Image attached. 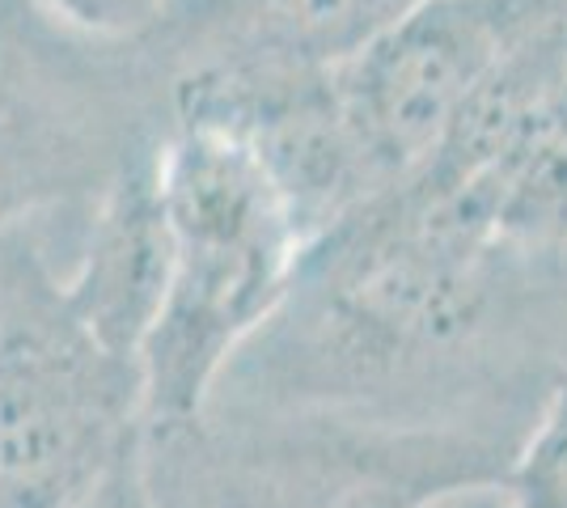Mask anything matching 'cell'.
<instances>
[{
  "mask_svg": "<svg viewBox=\"0 0 567 508\" xmlns=\"http://www.w3.org/2000/svg\"><path fill=\"white\" fill-rule=\"evenodd\" d=\"M520 259L411 178L306 246L288 297L208 407L529 433L564 361L520 331Z\"/></svg>",
  "mask_w": 567,
  "mask_h": 508,
  "instance_id": "obj_1",
  "label": "cell"
},
{
  "mask_svg": "<svg viewBox=\"0 0 567 508\" xmlns=\"http://www.w3.org/2000/svg\"><path fill=\"white\" fill-rule=\"evenodd\" d=\"M174 267L141 348L144 433L208 412L241 348L288 297L306 242L255 153L213 127H174L162 148Z\"/></svg>",
  "mask_w": 567,
  "mask_h": 508,
  "instance_id": "obj_2",
  "label": "cell"
},
{
  "mask_svg": "<svg viewBox=\"0 0 567 508\" xmlns=\"http://www.w3.org/2000/svg\"><path fill=\"white\" fill-rule=\"evenodd\" d=\"M144 436L166 445L213 508H432L499 487L525 440L478 424L241 407Z\"/></svg>",
  "mask_w": 567,
  "mask_h": 508,
  "instance_id": "obj_3",
  "label": "cell"
},
{
  "mask_svg": "<svg viewBox=\"0 0 567 508\" xmlns=\"http://www.w3.org/2000/svg\"><path fill=\"white\" fill-rule=\"evenodd\" d=\"M169 136L174 90L132 39L0 0V238L48 208H90Z\"/></svg>",
  "mask_w": 567,
  "mask_h": 508,
  "instance_id": "obj_4",
  "label": "cell"
},
{
  "mask_svg": "<svg viewBox=\"0 0 567 508\" xmlns=\"http://www.w3.org/2000/svg\"><path fill=\"white\" fill-rule=\"evenodd\" d=\"M144 445L141 364L102 348L25 229L0 238V508H69Z\"/></svg>",
  "mask_w": 567,
  "mask_h": 508,
  "instance_id": "obj_5",
  "label": "cell"
},
{
  "mask_svg": "<svg viewBox=\"0 0 567 508\" xmlns=\"http://www.w3.org/2000/svg\"><path fill=\"white\" fill-rule=\"evenodd\" d=\"M550 0H424L343 64V115L381 195L436 157L457 111Z\"/></svg>",
  "mask_w": 567,
  "mask_h": 508,
  "instance_id": "obj_6",
  "label": "cell"
},
{
  "mask_svg": "<svg viewBox=\"0 0 567 508\" xmlns=\"http://www.w3.org/2000/svg\"><path fill=\"white\" fill-rule=\"evenodd\" d=\"M424 0H166L132 43L169 81L331 73Z\"/></svg>",
  "mask_w": 567,
  "mask_h": 508,
  "instance_id": "obj_7",
  "label": "cell"
},
{
  "mask_svg": "<svg viewBox=\"0 0 567 508\" xmlns=\"http://www.w3.org/2000/svg\"><path fill=\"white\" fill-rule=\"evenodd\" d=\"M166 148V145H162ZM162 148L141 153L85 208V234L60 276L64 301L85 331L123 361L141 364V348L162 314L174 267Z\"/></svg>",
  "mask_w": 567,
  "mask_h": 508,
  "instance_id": "obj_8",
  "label": "cell"
},
{
  "mask_svg": "<svg viewBox=\"0 0 567 508\" xmlns=\"http://www.w3.org/2000/svg\"><path fill=\"white\" fill-rule=\"evenodd\" d=\"M499 491L513 508H567V361L546 390Z\"/></svg>",
  "mask_w": 567,
  "mask_h": 508,
  "instance_id": "obj_9",
  "label": "cell"
},
{
  "mask_svg": "<svg viewBox=\"0 0 567 508\" xmlns=\"http://www.w3.org/2000/svg\"><path fill=\"white\" fill-rule=\"evenodd\" d=\"M39 4L51 18L76 25L94 39H136L153 25L166 0H39Z\"/></svg>",
  "mask_w": 567,
  "mask_h": 508,
  "instance_id": "obj_10",
  "label": "cell"
},
{
  "mask_svg": "<svg viewBox=\"0 0 567 508\" xmlns=\"http://www.w3.org/2000/svg\"><path fill=\"white\" fill-rule=\"evenodd\" d=\"M144 475H148V496H153V508H213L195 484L187 479V470L174 462L166 445L148 440L144 436Z\"/></svg>",
  "mask_w": 567,
  "mask_h": 508,
  "instance_id": "obj_11",
  "label": "cell"
},
{
  "mask_svg": "<svg viewBox=\"0 0 567 508\" xmlns=\"http://www.w3.org/2000/svg\"><path fill=\"white\" fill-rule=\"evenodd\" d=\"M69 508H153L148 475H144V445L132 458L118 462L94 491H85L81 500H72Z\"/></svg>",
  "mask_w": 567,
  "mask_h": 508,
  "instance_id": "obj_12",
  "label": "cell"
},
{
  "mask_svg": "<svg viewBox=\"0 0 567 508\" xmlns=\"http://www.w3.org/2000/svg\"><path fill=\"white\" fill-rule=\"evenodd\" d=\"M432 508H513L504 500V491L499 487H483V491H462V496H450V500H441V505Z\"/></svg>",
  "mask_w": 567,
  "mask_h": 508,
  "instance_id": "obj_13",
  "label": "cell"
},
{
  "mask_svg": "<svg viewBox=\"0 0 567 508\" xmlns=\"http://www.w3.org/2000/svg\"><path fill=\"white\" fill-rule=\"evenodd\" d=\"M550 18H555V25L564 30V39H567V0H555V4H550Z\"/></svg>",
  "mask_w": 567,
  "mask_h": 508,
  "instance_id": "obj_14",
  "label": "cell"
}]
</instances>
